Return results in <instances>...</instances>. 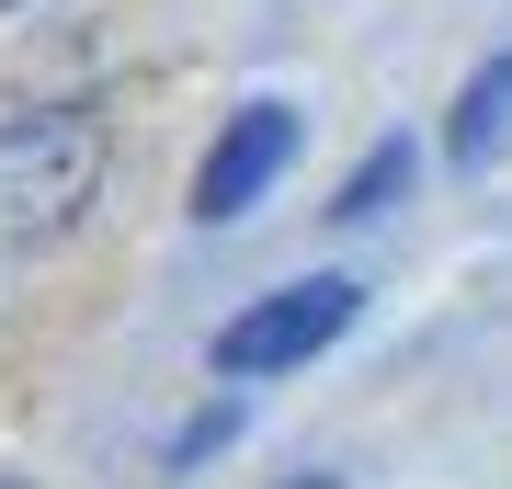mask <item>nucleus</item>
Returning <instances> with one entry per match:
<instances>
[{
  "label": "nucleus",
  "instance_id": "f257e3e1",
  "mask_svg": "<svg viewBox=\"0 0 512 489\" xmlns=\"http://www.w3.org/2000/svg\"><path fill=\"white\" fill-rule=\"evenodd\" d=\"M114 126L92 103H23L0 114V251H57L103 205Z\"/></svg>",
  "mask_w": 512,
  "mask_h": 489
},
{
  "label": "nucleus",
  "instance_id": "f03ea898",
  "mask_svg": "<svg viewBox=\"0 0 512 489\" xmlns=\"http://www.w3.org/2000/svg\"><path fill=\"white\" fill-rule=\"evenodd\" d=\"M353 308H365V285H353V273H308V285L251 296V308L217 330V376H285V364H308V353L342 342Z\"/></svg>",
  "mask_w": 512,
  "mask_h": 489
},
{
  "label": "nucleus",
  "instance_id": "7ed1b4c3",
  "mask_svg": "<svg viewBox=\"0 0 512 489\" xmlns=\"http://www.w3.org/2000/svg\"><path fill=\"white\" fill-rule=\"evenodd\" d=\"M296 160V114L285 103H239L217 148H205V171H194V217L205 228H228V217H251L262 194H274V171Z\"/></svg>",
  "mask_w": 512,
  "mask_h": 489
},
{
  "label": "nucleus",
  "instance_id": "20e7f679",
  "mask_svg": "<svg viewBox=\"0 0 512 489\" xmlns=\"http://www.w3.org/2000/svg\"><path fill=\"white\" fill-rule=\"evenodd\" d=\"M444 148H456L467 171H490V160H512V46L478 69L467 91H456V126H444Z\"/></svg>",
  "mask_w": 512,
  "mask_h": 489
},
{
  "label": "nucleus",
  "instance_id": "39448f33",
  "mask_svg": "<svg viewBox=\"0 0 512 489\" xmlns=\"http://www.w3.org/2000/svg\"><path fill=\"white\" fill-rule=\"evenodd\" d=\"M399 194H410V137H387V148H365V160H353V182L330 194V217H342V228H365V217H387Z\"/></svg>",
  "mask_w": 512,
  "mask_h": 489
}]
</instances>
